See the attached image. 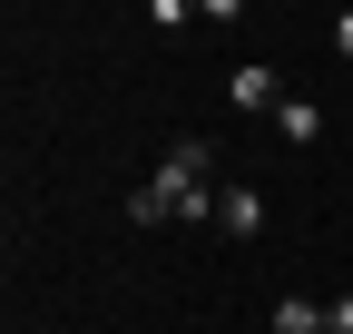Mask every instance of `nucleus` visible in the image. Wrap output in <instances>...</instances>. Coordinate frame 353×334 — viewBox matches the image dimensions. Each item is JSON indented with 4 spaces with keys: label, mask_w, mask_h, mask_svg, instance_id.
Instances as JSON below:
<instances>
[{
    "label": "nucleus",
    "mask_w": 353,
    "mask_h": 334,
    "mask_svg": "<svg viewBox=\"0 0 353 334\" xmlns=\"http://www.w3.org/2000/svg\"><path fill=\"white\" fill-rule=\"evenodd\" d=\"M216 226L226 236H265V197L255 187H216Z\"/></svg>",
    "instance_id": "nucleus-3"
},
{
    "label": "nucleus",
    "mask_w": 353,
    "mask_h": 334,
    "mask_svg": "<svg viewBox=\"0 0 353 334\" xmlns=\"http://www.w3.org/2000/svg\"><path fill=\"white\" fill-rule=\"evenodd\" d=\"M216 148L206 138H176L167 157H157V177L138 187V197H128V217H138V226H167V217H216Z\"/></svg>",
    "instance_id": "nucleus-1"
},
{
    "label": "nucleus",
    "mask_w": 353,
    "mask_h": 334,
    "mask_svg": "<svg viewBox=\"0 0 353 334\" xmlns=\"http://www.w3.org/2000/svg\"><path fill=\"white\" fill-rule=\"evenodd\" d=\"M324 334H353V295H334V315H324Z\"/></svg>",
    "instance_id": "nucleus-6"
},
{
    "label": "nucleus",
    "mask_w": 353,
    "mask_h": 334,
    "mask_svg": "<svg viewBox=\"0 0 353 334\" xmlns=\"http://www.w3.org/2000/svg\"><path fill=\"white\" fill-rule=\"evenodd\" d=\"M275 128H285V148H314V138H324V108L285 89V108H275Z\"/></svg>",
    "instance_id": "nucleus-4"
},
{
    "label": "nucleus",
    "mask_w": 353,
    "mask_h": 334,
    "mask_svg": "<svg viewBox=\"0 0 353 334\" xmlns=\"http://www.w3.org/2000/svg\"><path fill=\"white\" fill-rule=\"evenodd\" d=\"M275 334H324V305H314V295H285V305H275Z\"/></svg>",
    "instance_id": "nucleus-5"
},
{
    "label": "nucleus",
    "mask_w": 353,
    "mask_h": 334,
    "mask_svg": "<svg viewBox=\"0 0 353 334\" xmlns=\"http://www.w3.org/2000/svg\"><path fill=\"white\" fill-rule=\"evenodd\" d=\"M334 50H343V59H353V10H334Z\"/></svg>",
    "instance_id": "nucleus-7"
},
{
    "label": "nucleus",
    "mask_w": 353,
    "mask_h": 334,
    "mask_svg": "<svg viewBox=\"0 0 353 334\" xmlns=\"http://www.w3.org/2000/svg\"><path fill=\"white\" fill-rule=\"evenodd\" d=\"M226 99H236V108H285V79L265 69V59H245V69L226 79Z\"/></svg>",
    "instance_id": "nucleus-2"
}]
</instances>
